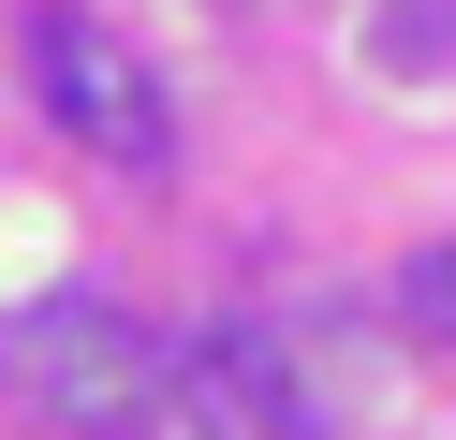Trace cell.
Instances as JSON below:
<instances>
[{
	"instance_id": "cell-1",
	"label": "cell",
	"mask_w": 456,
	"mask_h": 440,
	"mask_svg": "<svg viewBox=\"0 0 456 440\" xmlns=\"http://www.w3.org/2000/svg\"><path fill=\"white\" fill-rule=\"evenodd\" d=\"M0 396L45 411L60 440H162L177 426V338H148L103 293H45L0 323Z\"/></svg>"
},
{
	"instance_id": "cell-2",
	"label": "cell",
	"mask_w": 456,
	"mask_h": 440,
	"mask_svg": "<svg viewBox=\"0 0 456 440\" xmlns=\"http://www.w3.org/2000/svg\"><path fill=\"white\" fill-rule=\"evenodd\" d=\"M30 88H45V117H60L89 162H133V176H148L162 147H177L162 74H148V59H133L103 15H74V0H60V15H30Z\"/></svg>"
},
{
	"instance_id": "cell-3",
	"label": "cell",
	"mask_w": 456,
	"mask_h": 440,
	"mask_svg": "<svg viewBox=\"0 0 456 440\" xmlns=\"http://www.w3.org/2000/svg\"><path fill=\"white\" fill-rule=\"evenodd\" d=\"M177 440H324V396L265 323H191L177 338Z\"/></svg>"
},
{
	"instance_id": "cell-4",
	"label": "cell",
	"mask_w": 456,
	"mask_h": 440,
	"mask_svg": "<svg viewBox=\"0 0 456 440\" xmlns=\"http://www.w3.org/2000/svg\"><path fill=\"white\" fill-rule=\"evenodd\" d=\"M368 59L383 74H456V0H383L368 15Z\"/></svg>"
},
{
	"instance_id": "cell-5",
	"label": "cell",
	"mask_w": 456,
	"mask_h": 440,
	"mask_svg": "<svg viewBox=\"0 0 456 440\" xmlns=\"http://www.w3.org/2000/svg\"><path fill=\"white\" fill-rule=\"evenodd\" d=\"M397 323L456 352V235H442V250H412V264H397Z\"/></svg>"
}]
</instances>
